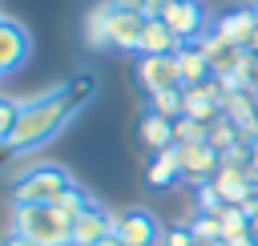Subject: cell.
<instances>
[{
    "label": "cell",
    "mask_w": 258,
    "mask_h": 246,
    "mask_svg": "<svg viewBox=\"0 0 258 246\" xmlns=\"http://www.w3.org/2000/svg\"><path fill=\"white\" fill-rule=\"evenodd\" d=\"M28 52H32V36H28V28H20L16 20H0V73L4 77H12L24 60H28Z\"/></svg>",
    "instance_id": "cell-10"
},
{
    "label": "cell",
    "mask_w": 258,
    "mask_h": 246,
    "mask_svg": "<svg viewBox=\"0 0 258 246\" xmlns=\"http://www.w3.org/2000/svg\"><path fill=\"white\" fill-rule=\"evenodd\" d=\"M113 222H117V214H109L101 202L89 198L85 210L73 214V246H97L101 238L113 234Z\"/></svg>",
    "instance_id": "cell-4"
},
{
    "label": "cell",
    "mask_w": 258,
    "mask_h": 246,
    "mask_svg": "<svg viewBox=\"0 0 258 246\" xmlns=\"http://www.w3.org/2000/svg\"><path fill=\"white\" fill-rule=\"evenodd\" d=\"M254 28H258L254 4H238V8H230V12H222V16L214 20V32H218L226 44H234V48H246L250 36H254Z\"/></svg>",
    "instance_id": "cell-11"
},
{
    "label": "cell",
    "mask_w": 258,
    "mask_h": 246,
    "mask_svg": "<svg viewBox=\"0 0 258 246\" xmlns=\"http://www.w3.org/2000/svg\"><path fill=\"white\" fill-rule=\"evenodd\" d=\"M250 4H254V12H258V0H250Z\"/></svg>",
    "instance_id": "cell-33"
},
{
    "label": "cell",
    "mask_w": 258,
    "mask_h": 246,
    "mask_svg": "<svg viewBox=\"0 0 258 246\" xmlns=\"http://www.w3.org/2000/svg\"><path fill=\"white\" fill-rule=\"evenodd\" d=\"M177 177H181L177 145H173V149H161V153H153V157H149V165H145V181H149L153 190H165V186H173Z\"/></svg>",
    "instance_id": "cell-15"
},
{
    "label": "cell",
    "mask_w": 258,
    "mask_h": 246,
    "mask_svg": "<svg viewBox=\"0 0 258 246\" xmlns=\"http://www.w3.org/2000/svg\"><path fill=\"white\" fill-rule=\"evenodd\" d=\"M137 81L145 85V93H161V89H185V85H181V65H177V52L141 56V60H137Z\"/></svg>",
    "instance_id": "cell-5"
},
{
    "label": "cell",
    "mask_w": 258,
    "mask_h": 246,
    "mask_svg": "<svg viewBox=\"0 0 258 246\" xmlns=\"http://www.w3.org/2000/svg\"><path fill=\"white\" fill-rule=\"evenodd\" d=\"M198 246H226V242H198Z\"/></svg>",
    "instance_id": "cell-32"
},
{
    "label": "cell",
    "mask_w": 258,
    "mask_h": 246,
    "mask_svg": "<svg viewBox=\"0 0 258 246\" xmlns=\"http://www.w3.org/2000/svg\"><path fill=\"white\" fill-rule=\"evenodd\" d=\"M250 234L258 238V214H250Z\"/></svg>",
    "instance_id": "cell-31"
},
{
    "label": "cell",
    "mask_w": 258,
    "mask_h": 246,
    "mask_svg": "<svg viewBox=\"0 0 258 246\" xmlns=\"http://www.w3.org/2000/svg\"><path fill=\"white\" fill-rule=\"evenodd\" d=\"M97 246H129V242H125V238H117V234H109V238H101Z\"/></svg>",
    "instance_id": "cell-28"
},
{
    "label": "cell",
    "mask_w": 258,
    "mask_h": 246,
    "mask_svg": "<svg viewBox=\"0 0 258 246\" xmlns=\"http://www.w3.org/2000/svg\"><path fill=\"white\" fill-rule=\"evenodd\" d=\"M113 234H117V238H125L129 246H157V238H165V234H161V226H157V218H153L149 210H141V206L121 210V214H117V222H113Z\"/></svg>",
    "instance_id": "cell-6"
},
{
    "label": "cell",
    "mask_w": 258,
    "mask_h": 246,
    "mask_svg": "<svg viewBox=\"0 0 258 246\" xmlns=\"http://www.w3.org/2000/svg\"><path fill=\"white\" fill-rule=\"evenodd\" d=\"M20 109H24V101H16V97H0V137L16 129V121H20Z\"/></svg>",
    "instance_id": "cell-22"
},
{
    "label": "cell",
    "mask_w": 258,
    "mask_h": 246,
    "mask_svg": "<svg viewBox=\"0 0 258 246\" xmlns=\"http://www.w3.org/2000/svg\"><path fill=\"white\" fill-rule=\"evenodd\" d=\"M12 206V226L28 234L40 246H73V214H64L60 206L44 202V206H24V202H8Z\"/></svg>",
    "instance_id": "cell-2"
},
{
    "label": "cell",
    "mask_w": 258,
    "mask_h": 246,
    "mask_svg": "<svg viewBox=\"0 0 258 246\" xmlns=\"http://www.w3.org/2000/svg\"><path fill=\"white\" fill-rule=\"evenodd\" d=\"M109 8H117V12H141L145 16V0H105Z\"/></svg>",
    "instance_id": "cell-24"
},
{
    "label": "cell",
    "mask_w": 258,
    "mask_h": 246,
    "mask_svg": "<svg viewBox=\"0 0 258 246\" xmlns=\"http://www.w3.org/2000/svg\"><path fill=\"white\" fill-rule=\"evenodd\" d=\"M177 65H181V85H185V89L206 85V81L214 77V65H210V56H206L198 44H181V48H177Z\"/></svg>",
    "instance_id": "cell-14"
},
{
    "label": "cell",
    "mask_w": 258,
    "mask_h": 246,
    "mask_svg": "<svg viewBox=\"0 0 258 246\" xmlns=\"http://www.w3.org/2000/svg\"><path fill=\"white\" fill-rule=\"evenodd\" d=\"M105 20H109V4L101 0V4L85 16V44H89V48H105Z\"/></svg>",
    "instance_id": "cell-19"
},
{
    "label": "cell",
    "mask_w": 258,
    "mask_h": 246,
    "mask_svg": "<svg viewBox=\"0 0 258 246\" xmlns=\"http://www.w3.org/2000/svg\"><path fill=\"white\" fill-rule=\"evenodd\" d=\"M93 93H97V77H93V73H77L69 85L48 89V93L24 101L16 129L0 137L4 149H8V153H24V149H36V145L52 141V137H56V133H60V129L89 105Z\"/></svg>",
    "instance_id": "cell-1"
},
{
    "label": "cell",
    "mask_w": 258,
    "mask_h": 246,
    "mask_svg": "<svg viewBox=\"0 0 258 246\" xmlns=\"http://www.w3.org/2000/svg\"><path fill=\"white\" fill-rule=\"evenodd\" d=\"M250 169H254V177H258V141H254V157H250Z\"/></svg>",
    "instance_id": "cell-30"
},
{
    "label": "cell",
    "mask_w": 258,
    "mask_h": 246,
    "mask_svg": "<svg viewBox=\"0 0 258 246\" xmlns=\"http://www.w3.org/2000/svg\"><path fill=\"white\" fill-rule=\"evenodd\" d=\"M149 109H157L161 117H169V121H177L181 113H185V89H161V93H149V101H145Z\"/></svg>",
    "instance_id": "cell-16"
},
{
    "label": "cell",
    "mask_w": 258,
    "mask_h": 246,
    "mask_svg": "<svg viewBox=\"0 0 258 246\" xmlns=\"http://www.w3.org/2000/svg\"><path fill=\"white\" fill-rule=\"evenodd\" d=\"M198 210H206V214H222V210H226V198L218 194L214 181H202V186H198Z\"/></svg>",
    "instance_id": "cell-21"
},
{
    "label": "cell",
    "mask_w": 258,
    "mask_h": 246,
    "mask_svg": "<svg viewBox=\"0 0 258 246\" xmlns=\"http://www.w3.org/2000/svg\"><path fill=\"white\" fill-rule=\"evenodd\" d=\"M177 157H181V177L202 186L210 181L218 169H222V153L210 145V141H194V145H177Z\"/></svg>",
    "instance_id": "cell-8"
},
{
    "label": "cell",
    "mask_w": 258,
    "mask_h": 246,
    "mask_svg": "<svg viewBox=\"0 0 258 246\" xmlns=\"http://www.w3.org/2000/svg\"><path fill=\"white\" fill-rule=\"evenodd\" d=\"M4 246H40V242H32V238L20 234V230H8V234H4Z\"/></svg>",
    "instance_id": "cell-25"
},
{
    "label": "cell",
    "mask_w": 258,
    "mask_h": 246,
    "mask_svg": "<svg viewBox=\"0 0 258 246\" xmlns=\"http://www.w3.org/2000/svg\"><path fill=\"white\" fill-rule=\"evenodd\" d=\"M246 52H258V28H254V36H250V44H246Z\"/></svg>",
    "instance_id": "cell-29"
},
{
    "label": "cell",
    "mask_w": 258,
    "mask_h": 246,
    "mask_svg": "<svg viewBox=\"0 0 258 246\" xmlns=\"http://www.w3.org/2000/svg\"><path fill=\"white\" fill-rule=\"evenodd\" d=\"M161 246H198V238L189 234V226H173V230H165Z\"/></svg>",
    "instance_id": "cell-23"
},
{
    "label": "cell",
    "mask_w": 258,
    "mask_h": 246,
    "mask_svg": "<svg viewBox=\"0 0 258 246\" xmlns=\"http://www.w3.org/2000/svg\"><path fill=\"white\" fill-rule=\"evenodd\" d=\"M189 234H194L198 242H222V218H218V214H206V210H194Z\"/></svg>",
    "instance_id": "cell-18"
},
{
    "label": "cell",
    "mask_w": 258,
    "mask_h": 246,
    "mask_svg": "<svg viewBox=\"0 0 258 246\" xmlns=\"http://www.w3.org/2000/svg\"><path fill=\"white\" fill-rule=\"evenodd\" d=\"M173 137H177V145H194V141H206V137H210V121H198V117L181 113V117L173 121Z\"/></svg>",
    "instance_id": "cell-17"
},
{
    "label": "cell",
    "mask_w": 258,
    "mask_h": 246,
    "mask_svg": "<svg viewBox=\"0 0 258 246\" xmlns=\"http://www.w3.org/2000/svg\"><path fill=\"white\" fill-rule=\"evenodd\" d=\"M181 48V36L165 24V20H157V16H145V28H141V48H137V56H161V52H177Z\"/></svg>",
    "instance_id": "cell-12"
},
{
    "label": "cell",
    "mask_w": 258,
    "mask_h": 246,
    "mask_svg": "<svg viewBox=\"0 0 258 246\" xmlns=\"http://www.w3.org/2000/svg\"><path fill=\"white\" fill-rule=\"evenodd\" d=\"M177 36H181V44H194L206 28H210V20H206V8H202V0H173L169 8H165V16H161Z\"/></svg>",
    "instance_id": "cell-9"
},
{
    "label": "cell",
    "mask_w": 258,
    "mask_h": 246,
    "mask_svg": "<svg viewBox=\"0 0 258 246\" xmlns=\"http://www.w3.org/2000/svg\"><path fill=\"white\" fill-rule=\"evenodd\" d=\"M141 28H145V16H141V12H117V8H109V20H105V48L137 52V48H141Z\"/></svg>",
    "instance_id": "cell-7"
},
{
    "label": "cell",
    "mask_w": 258,
    "mask_h": 246,
    "mask_svg": "<svg viewBox=\"0 0 258 246\" xmlns=\"http://www.w3.org/2000/svg\"><path fill=\"white\" fill-rule=\"evenodd\" d=\"M222 242H226V246H258V238H254L250 230H246V234H230V238H222Z\"/></svg>",
    "instance_id": "cell-26"
},
{
    "label": "cell",
    "mask_w": 258,
    "mask_h": 246,
    "mask_svg": "<svg viewBox=\"0 0 258 246\" xmlns=\"http://www.w3.org/2000/svg\"><path fill=\"white\" fill-rule=\"evenodd\" d=\"M137 125H141V141H145L153 153H161V149H173V145H177V137H173V121H169V117H161L157 109H149V105H145Z\"/></svg>",
    "instance_id": "cell-13"
},
{
    "label": "cell",
    "mask_w": 258,
    "mask_h": 246,
    "mask_svg": "<svg viewBox=\"0 0 258 246\" xmlns=\"http://www.w3.org/2000/svg\"><path fill=\"white\" fill-rule=\"evenodd\" d=\"M218 153H226L230 145H238L242 141V133H238V125H230L226 117H218V121H210V137H206Z\"/></svg>",
    "instance_id": "cell-20"
},
{
    "label": "cell",
    "mask_w": 258,
    "mask_h": 246,
    "mask_svg": "<svg viewBox=\"0 0 258 246\" xmlns=\"http://www.w3.org/2000/svg\"><path fill=\"white\" fill-rule=\"evenodd\" d=\"M169 4H173V0H145V16H157V20H161Z\"/></svg>",
    "instance_id": "cell-27"
},
{
    "label": "cell",
    "mask_w": 258,
    "mask_h": 246,
    "mask_svg": "<svg viewBox=\"0 0 258 246\" xmlns=\"http://www.w3.org/2000/svg\"><path fill=\"white\" fill-rule=\"evenodd\" d=\"M77 181L69 177V169L52 165V161H36V165H24L8 177V202H24V206H44V202H56L64 190H73Z\"/></svg>",
    "instance_id": "cell-3"
}]
</instances>
